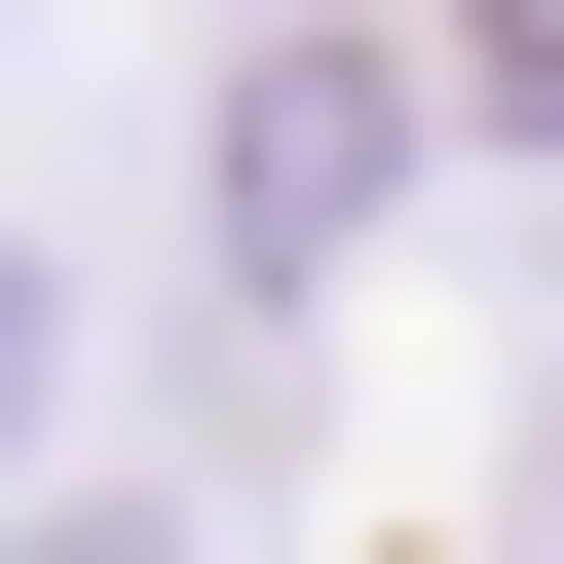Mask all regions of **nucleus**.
<instances>
[{
    "instance_id": "2",
    "label": "nucleus",
    "mask_w": 564,
    "mask_h": 564,
    "mask_svg": "<svg viewBox=\"0 0 564 564\" xmlns=\"http://www.w3.org/2000/svg\"><path fill=\"white\" fill-rule=\"evenodd\" d=\"M0 414H39V263H0Z\"/></svg>"
},
{
    "instance_id": "1",
    "label": "nucleus",
    "mask_w": 564,
    "mask_h": 564,
    "mask_svg": "<svg viewBox=\"0 0 564 564\" xmlns=\"http://www.w3.org/2000/svg\"><path fill=\"white\" fill-rule=\"evenodd\" d=\"M377 188V76H226V226H339Z\"/></svg>"
}]
</instances>
